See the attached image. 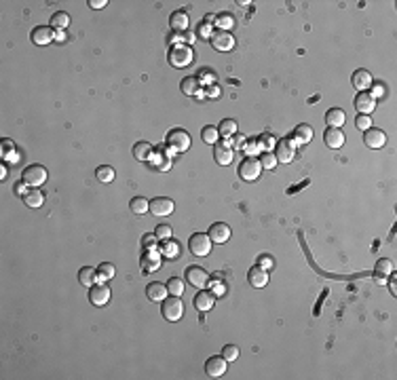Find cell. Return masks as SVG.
<instances>
[{"instance_id": "cell-4", "label": "cell", "mask_w": 397, "mask_h": 380, "mask_svg": "<svg viewBox=\"0 0 397 380\" xmlns=\"http://www.w3.org/2000/svg\"><path fill=\"white\" fill-rule=\"evenodd\" d=\"M169 64L178 70H182L192 64V49L186 44H173L169 51Z\"/></svg>"}, {"instance_id": "cell-22", "label": "cell", "mask_w": 397, "mask_h": 380, "mask_svg": "<svg viewBox=\"0 0 397 380\" xmlns=\"http://www.w3.org/2000/svg\"><path fill=\"white\" fill-rule=\"evenodd\" d=\"M195 308L197 311H201V313H207V311H211L213 308V302H215V296L211 294V292H199L197 296H195Z\"/></svg>"}, {"instance_id": "cell-8", "label": "cell", "mask_w": 397, "mask_h": 380, "mask_svg": "<svg viewBox=\"0 0 397 380\" xmlns=\"http://www.w3.org/2000/svg\"><path fill=\"white\" fill-rule=\"evenodd\" d=\"M89 302L93 306H106L110 302V288L104 283H95L93 288H89Z\"/></svg>"}, {"instance_id": "cell-52", "label": "cell", "mask_w": 397, "mask_h": 380, "mask_svg": "<svg viewBox=\"0 0 397 380\" xmlns=\"http://www.w3.org/2000/svg\"><path fill=\"white\" fill-rule=\"evenodd\" d=\"M15 190H17V195H21V197H26L30 188H28V184H26V182H19V184L15 186Z\"/></svg>"}, {"instance_id": "cell-55", "label": "cell", "mask_w": 397, "mask_h": 380, "mask_svg": "<svg viewBox=\"0 0 397 380\" xmlns=\"http://www.w3.org/2000/svg\"><path fill=\"white\" fill-rule=\"evenodd\" d=\"M231 139H233V144H235L237 148H243V146H245V137H243V135H233Z\"/></svg>"}, {"instance_id": "cell-14", "label": "cell", "mask_w": 397, "mask_h": 380, "mask_svg": "<svg viewBox=\"0 0 397 380\" xmlns=\"http://www.w3.org/2000/svg\"><path fill=\"white\" fill-rule=\"evenodd\" d=\"M364 141H366V146H368V148L378 150V148H382L384 144H387V135H384L382 129L370 127L368 131H366V135H364Z\"/></svg>"}, {"instance_id": "cell-44", "label": "cell", "mask_w": 397, "mask_h": 380, "mask_svg": "<svg viewBox=\"0 0 397 380\" xmlns=\"http://www.w3.org/2000/svg\"><path fill=\"white\" fill-rule=\"evenodd\" d=\"M159 264H161V258H154V256H152V260H148V254L142 258V270H144V272H146V270H148V272H150V270H156V268H159Z\"/></svg>"}, {"instance_id": "cell-57", "label": "cell", "mask_w": 397, "mask_h": 380, "mask_svg": "<svg viewBox=\"0 0 397 380\" xmlns=\"http://www.w3.org/2000/svg\"><path fill=\"white\" fill-rule=\"evenodd\" d=\"M171 40H173V42H178V44H182V42H180V40H186V36H184V34H180V32H175Z\"/></svg>"}, {"instance_id": "cell-13", "label": "cell", "mask_w": 397, "mask_h": 380, "mask_svg": "<svg viewBox=\"0 0 397 380\" xmlns=\"http://www.w3.org/2000/svg\"><path fill=\"white\" fill-rule=\"evenodd\" d=\"M186 279H188L190 285H195L197 290H203V288H205V285L209 283L207 270L201 268V266H190V268L186 270Z\"/></svg>"}, {"instance_id": "cell-51", "label": "cell", "mask_w": 397, "mask_h": 380, "mask_svg": "<svg viewBox=\"0 0 397 380\" xmlns=\"http://www.w3.org/2000/svg\"><path fill=\"white\" fill-rule=\"evenodd\" d=\"M199 34H201V36H207V38H211V26H207V23H203V26L199 28Z\"/></svg>"}, {"instance_id": "cell-42", "label": "cell", "mask_w": 397, "mask_h": 380, "mask_svg": "<svg viewBox=\"0 0 397 380\" xmlns=\"http://www.w3.org/2000/svg\"><path fill=\"white\" fill-rule=\"evenodd\" d=\"M178 254H180L178 243H173L171 239H167V241H165V245H163V256H165L167 260H175V258H178Z\"/></svg>"}, {"instance_id": "cell-36", "label": "cell", "mask_w": 397, "mask_h": 380, "mask_svg": "<svg viewBox=\"0 0 397 380\" xmlns=\"http://www.w3.org/2000/svg\"><path fill=\"white\" fill-rule=\"evenodd\" d=\"M201 137H203V141L205 144H218V137H220V131L215 127H211V125H207V127H203V131H201Z\"/></svg>"}, {"instance_id": "cell-11", "label": "cell", "mask_w": 397, "mask_h": 380, "mask_svg": "<svg viewBox=\"0 0 397 380\" xmlns=\"http://www.w3.org/2000/svg\"><path fill=\"white\" fill-rule=\"evenodd\" d=\"M226 359L222 357V355H213V357H209L205 361V374L209 378H220L226 374Z\"/></svg>"}, {"instance_id": "cell-9", "label": "cell", "mask_w": 397, "mask_h": 380, "mask_svg": "<svg viewBox=\"0 0 397 380\" xmlns=\"http://www.w3.org/2000/svg\"><path fill=\"white\" fill-rule=\"evenodd\" d=\"M175 205L171 199H165V197H156L150 201V213L156 218H163V216H169V213H173Z\"/></svg>"}, {"instance_id": "cell-30", "label": "cell", "mask_w": 397, "mask_h": 380, "mask_svg": "<svg viewBox=\"0 0 397 380\" xmlns=\"http://www.w3.org/2000/svg\"><path fill=\"white\" fill-rule=\"evenodd\" d=\"M0 154H3V159L9 161V163H17L19 161V154L15 150V144L11 139H3V146H0Z\"/></svg>"}, {"instance_id": "cell-29", "label": "cell", "mask_w": 397, "mask_h": 380, "mask_svg": "<svg viewBox=\"0 0 397 380\" xmlns=\"http://www.w3.org/2000/svg\"><path fill=\"white\" fill-rule=\"evenodd\" d=\"M180 89H182V93L186 95H201V82L197 76H186L182 78V82H180Z\"/></svg>"}, {"instance_id": "cell-21", "label": "cell", "mask_w": 397, "mask_h": 380, "mask_svg": "<svg viewBox=\"0 0 397 380\" xmlns=\"http://www.w3.org/2000/svg\"><path fill=\"white\" fill-rule=\"evenodd\" d=\"M393 272V262L387 258H380L376 262V268H374V281L376 283H384L389 279V275Z\"/></svg>"}, {"instance_id": "cell-1", "label": "cell", "mask_w": 397, "mask_h": 380, "mask_svg": "<svg viewBox=\"0 0 397 380\" xmlns=\"http://www.w3.org/2000/svg\"><path fill=\"white\" fill-rule=\"evenodd\" d=\"M163 317L167 319V321H180L184 315V304H182V298L180 296H167V298L163 300V308H161Z\"/></svg>"}, {"instance_id": "cell-3", "label": "cell", "mask_w": 397, "mask_h": 380, "mask_svg": "<svg viewBox=\"0 0 397 380\" xmlns=\"http://www.w3.org/2000/svg\"><path fill=\"white\" fill-rule=\"evenodd\" d=\"M211 239H209V234H203V232H195L190 236V241H188V249H190V254L192 256H197V258H205V256H209V252H211Z\"/></svg>"}, {"instance_id": "cell-6", "label": "cell", "mask_w": 397, "mask_h": 380, "mask_svg": "<svg viewBox=\"0 0 397 380\" xmlns=\"http://www.w3.org/2000/svg\"><path fill=\"white\" fill-rule=\"evenodd\" d=\"M260 173H262V167H260V161L258 159L247 157L241 165H239V175H241V180H245V182L258 180Z\"/></svg>"}, {"instance_id": "cell-53", "label": "cell", "mask_w": 397, "mask_h": 380, "mask_svg": "<svg viewBox=\"0 0 397 380\" xmlns=\"http://www.w3.org/2000/svg\"><path fill=\"white\" fill-rule=\"evenodd\" d=\"M108 5V0H89V7L91 9H104Z\"/></svg>"}, {"instance_id": "cell-38", "label": "cell", "mask_w": 397, "mask_h": 380, "mask_svg": "<svg viewBox=\"0 0 397 380\" xmlns=\"http://www.w3.org/2000/svg\"><path fill=\"white\" fill-rule=\"evenodd\" d=\"M95 175H98V180L104 182V184H110L114 182V167H108V165H102V167H98V171H95Z\"/></svg>"}, {"instance_id": "cell-41", "label": "cell", "mask_w": 397, "mask_h": 380, "mask_svg": "<svg viewBox=\"0 0 397 380\" xmlns=\"http://www.w3.org/2000/svg\"><path fill=\"white\" fill-rule=\"evenodd\" d=\"M258 161H260V167H262V169H275L277 163H279L275 154H271V152H262Z\"/></svg>"}, {"instance_id": "cell-23", "label": "cell", "mask_w": 397, "mask_h": 380, "mask_svg": "<svg viewBox=\"0 0 397 380\" xmlns=\"http://www.w3.org/2000/svg\"><path fill=\"white\" fill-rule=\"evenodd\" d=\"M247 281H249L251 288H264V285L269 283V270H264V268H260V266L249 268Z\"/></svg>"}, {"instance_id": "cell-25", "label": "cell", "mask_w": 397, "mask_h": 380, "mask_svg": "<svg viewBox=\"0 0 397 380\" xmlns=\"http://www.w3.org/2000/svg\"><path fill=\"white\" fill-rule=\"evenodd\" d=\"M169 26H171L173 32L184 34L188 30V15L184 13V11H175V13H171V17H169Z\"/></svg>"}, {"instance_id": "cell-37", "label": "cell", "mask_w": 397, "mask_h": 380, "mask_svg": "<svg viewBox=\"0 0 397 380\" xmlns=\"http://www.w3.org/2000/svg\"><path fill=\"white\" fill-rule=\"evenodd\" d=\"M51 26L57 30H66L70 26V15L64 13V11H57V13L51 17Z\"/></svg>"}, {"instance_id": "cell-58", "label": "cell", "mask_w": 397, "mask_h": 380, "mask_svg": "<svg viewBox=\"0 0 397 380\" xmlns=\"http://www.w3.org/2000/svg\"><path fill=\"white\" fill-rule=\"evenodd\" d=\"M211 91H209V95H215V98H218V95H220V87L218 85H215V87H209Z\"/></svg>"}, {"instance_id": "cell-18", "label": "cell", "mask_w": 397, "mask_h": 380, "mask_svg": "<svg viewBox=\"0 0 397 380\" xmlns=\"http://www.w3.org/2000/svg\"><path fill=\"white\" fill-rule=\"evenodd\" d=\"M323 141H326L328 148L338 150V148L344 146V133L340 131V129H336V127H328L326 133H323Z\"/></svg>"}, {"instance_id": "cell-16", "label": "cell", "mask_w": 397, "mask_h": 380, "mask_svg": "<svg viewBox=\"0 0 397 380\" xmlns=\"http://www.w3.org/2000/svg\"><path fill=\"white\" fill-rule=\"evenodd\" d=\"M53 40H55V32H53V28H49V26H38V28L32 30V42H34V44L45 46V44H49V42H53Z\"/></svg>"}, {"instance_id": "cell-35", "label": "cell", "mask_w": 397, "mask_h": 380, "mask_svg": "<svg viewBox=\"0 0 397 380\" xmlns=\"http://www.w3.org/2000/svg\"><path fill=\"white\" fill-rule=\"evenodd\" d=\"M218 131H220V135H222V137H228V139H231L233 135H237V123L233 121V118H226V121H222V123H220Z\"/></svg>"}, {"instance_id": "cell-24", "label": "cell", "mask_w": 397, "mask_h": 380, "mask_svg": "<svg viewBox=\"0 0 397 380\" xmlns=\"http://www.w3.org/2000/svg\"><path fill=\"white\" fill-rule=\"evenodd\" d=\"M167 285H163V283H159V281H154V283H148V288H146V296H148V300H152V302H163L165 298H167Z\"/></svg>"}, {"instance_id": "cell-39", "label": "cell", "mask_w": 397, "mask_h": 380, "mask_svg": "<svg viewBox=\"0 0 397 380\" xmlns=\"http://www.w3.org/2000/svg\"><path fill=\"white\" fill-rule=\"evenodd\" d=\"M167 292H169V296H182L184 294V281L180 277H171L169 281H167Z\"/></svg>"}, {"instance_id": "cell-32", "label": "cell", "mask_w": 397, "mask_h": 380, "mask_svg": "<svg viewBox=\"0 0 397 380\" xmlns=\"http://www.w3.org/2000/svg\"><path fill=\"white\" fill-rule=\"evenodd\" d=\"M129 207H131V211H134V213H138V216H144V213L150 211V201L144 199V197H134V199H131V203H129Z\"/></svg>"}, {"instance_id": "cell-15", "label": "cell", "mask_w": 397, "mask_h": 380, "mask_svg": "<svg viewBox=\"0 0 397 380\" xmlns=\"http://www.w3.org/2000/svg\"><path fill=\"white\" fill-rule=\"evenodd\" d=\"M207 234H209L211 243H226L228 239H231V226L224 224V222H215V224H211V226H209Z\"/></svg>"}, {"instance_id": "cell-5", "label": "cell", "mask_w": 397, "mask_h": 380, "mask_svg": "<svg viewBox=\"0 0 397 380\" xmlns=\"http://www.w3.org/2000/svg\"><path fill=\"white\" fill-rule=\"evenodd\" d=\"M23 182H26L30 188H38L47 182V169L42 165H30V167L23 169Z\"/></svg>"}, {"instance_id": "cell-10", "label": "cell", "mask_w": 397, "mask_h": 380, "mask_svg": "<svg viewBox=\"0 0 397 380\" xmlns=\"http://www.w3.org/2000/svg\"><path fill=\"white\" fill-rule=\"evenodd\" d=\"M213 157H215V163L226 167V165H231L233 159H235V148L228 144V141H218V144H215V150H213Z\"/></svg>"}, {"instance_id": "cell-33", "label": "cell", "mask_w": 397, "mask_h": 380, "mask_svg": "<svg viewBox=\"0 0 397 380\" xmlns=\"http://www.w3.org/2000/svg\"><path fill=\"white\" fill-rule=\"evenodd\" d=\"M294 139H296V144H308L313 139V129L308 125H298L294 129Z\"/></svg>"}, {"instance_id": "cell-28", "label": "cell", "mask_w": 397, "mask_h": 380, "mask_svg": "<svg viewBox=\"0 0 397 380\" xmlns=\"http://www.w3.org/2000/svg\"><path fill=\"white\" fill-rule=\"evenodd\" d=\"M78 281H80V285H85V288H93V285L98 283V268H91V266L80 268Z\"/></svg>"}, {"instance_id": "cell-45", "label": "cell", "mask_w": 397, "mask_h": 380, "mask_svg": "<svg viewBox=\"0 0 397 380\" xmlns=\"http://www.w3.org/2000/svg\"><path fill=\"white\" fill-rule=\"evenodd\" d=\"M154 234H156V239H159V241L171 239V226H169V224H159L156 230H154Z\"/></svg>"}, {"instance_id": "cell-12", "label": "cell", "mask_w": 397, "mask_h": 380, "mask_svg": "<svg viewBox=\"0 0 397 380\" xmlns=\"http://www.w3.org/2000/svg\"><path fill=\"white\" fill-rule=\"evenodd\" d=\"M169 154L171 152H165V146H159L154 152H152V157H150V165H152V169H156V171H167L171 167V159H169Z\"/></svg>"}, {"instance_id": "cell-43", "label": "cell", "mask_w": 397, "mask_h": 380, "mask_svg": "<svg viewBox=\"0 0 397 380\" xmlns=\"http://www.w3.org/2000/svg\"><path fill=\"white\" fill-rule=\"evenodd\" d=\"M256 144H258V150L269 152V150L275 146V137H273L271 133H264V135H260V137L256 139Z\"/></svg>"}, {"instance_id": "cell-17", "label": "cell", "mask_w": 397, "mask_h": 380, "mask_svg": "<svg viewBox=\"0 0 397 380\" xmlns=\"http://www.w3.org/2000/svg\"><path fill=\"white\" fill-rule=\"evenodd\" d=\"M355 108L359 114H370L372 110L376 108V100L372 98L368 91H359L357 98H355Z\"/></svg>"}, {"instance_id": "cell-50", "label": "cell", "mask_w": 397, "mask_h": 380, "mask_svg": "<svg viewBox=\"0 0 397 380\" xmlns=\"http://www.w3.org/2000/svg\"><path fill=\"white\" fill-rule=\"evenodd\" d=\"M370 95H372V98H382V95H384V87L380 85V82H376V85H372V91H368Z\"/></svg>"}, {"instance_id": "cell-49", "label": "cell", "mask_w": 397, "mask_h": 380, "mask_svg": "<svg viewBox=\"0 0 397 380\" xmlns=\"http://www.w3.org/2000/svg\"><path fill=\"white\" fill-rule=\"evenodd\" d=\"M258 266L264 268V270L273 268V258H271V256H260V258H258Z\"/></svg>"}, {"instance_id": "cell-7", "label": "cell", "mask_w": 397, "mask_h": 380, "mask_svg": "<svg viewBox=\"0 0 397 380\" xmlns=\"http://www.w3.org/2000/svg\"><path fill=\"white\" fill-rule=\"evenodd\" d=\"M209 42H211V46H213L215 51H222V53L233 51V46H235V38H233V34H231V32H222V30L213 32V34H211V38H209Z\"/></svg>"}, {"instance_id": "cell-26", "label": "cell", "mask_w": 397, "mask_h": 380, "mask_svg": "<svg viewBox=\"0 0 397 380\" xmlns=\"http://www.w3.org/2000/svg\"><path fill=\"white\" fill-rule=\"evenodd\" d=\"M23 203H26L30 209H38V207H42V203H45L42 190H38V188H30L28 195L23 197Z\"/></svg>"}, {"instance_id": "cell-34", "label": "cell", "mask_w": 397, "mask_h": 380, "mask_svg": "<svg viewBox=\"0 0 397 380\" xmlns=\"http://www.w3.org/2000/svg\"><path fill=\"white\" fill-rule=\"evenodd\" d=\"M114 275H116L114 264H110V262H102V264L98 266V283H102V281H106V279H112Z\"/></svg>"}, {"instance_id": "cell-20", "label": "cell", "mask_w": 397, "mask_h": 380, "mask_svg": "<svg viewBox=\"0 0 397 380\" xmlns=\"http://www.w3.org/2000/svg\"><path fill=\"white\" fill-rule=\"evenodd\" d=\"M351 82H353V87L359 89V91H368L372 85H374V80H372V74L368 72V70H364V68L357 70V72H353Z\"/></svg>"}, {"instance_id": "cell-54", "label": "cell", "mask_w": 397, "mask_h": 380, "mask_svg": "<svg viewBox=\"0 0 397 380\" xmlns=\"http://www.w3.org/2000/svg\"><path fill=\"white\" fill-rule=\"evenodd\" d=\"M66 40H68L66 30H57V32H55V42H66Z\"/></svg>"}, {"instance_id": "cell-2", "label": "cell", "mask_w": 397, "mask_h": 380, "mask_svg": "<svg viewBox=\"0 0 397 380\" xmlns=\"http://www.w3.org/2000/svg\"><path fill=\"white\" fill-rule=\"evenodd\" d=\"M167 148H169L171 154L186 152L190 148V135L184 129H173V131H169V135H167Z\"/></svg>"}, {"instance_id": "cell-46", "label": "cell", "mask_w": 397, "mask_h": 380, "mask_svg": "<svg viewBox=\"0 0 397 380\" xmlns=\"http://www.w3.org/2000/svg\"><path fill=\"white\" fill-rule=\"evenodd\" d=\"M222 357H224L226 361H235V359H239V349L235 347V344H226V347L222 349Z\"/></svg>"}, {"instance_id": "cell-59", "label": "cell", "mask_w": 397, "mask_h": 380, "mask_svg": "<svg viewBox=\"0 0 397 380\" xmlns=\"http://www.w3.org/2000/svg\"><path fill=\"white\" fill-rule=\"evenodd\" d=\"M0 177H3V180L7 177V167H5V165H3V167H0Z\"/></svg>"}, {"instance_id": "cell-27", "label": "cell", "mask_w": 397, "mask_h": 380, "mask_svg": "<svg viewBox=\"0 0 397 380\" xmlns=\"http://www.w3.org/2000/svg\"><path fill=\"white\" fill-rule=\"evenodd\" d=\"M344 121H346V114H344V110H340V108H330V110L326 112V123H328V127L340 129V127L344 125Z\"/></svg>"}, {"instance_id": "cell-47", "label": "cell", "mask_w": 397, "mask_h": 380, "mask_svg": "<svg viewBox=\"0 0 397 380\" xmlns=\"http://www.w3.org/2000/svg\"><path fill=\"white\" fill-rule=\"evenodd\" d=\"M355 125H357L359 131H368V129L372 127V118H370V114H359V116L355 118Z\"/></svg>"}, {"instance_id": "cell-31", "label": "cell", "mask_w": 397, "mask_h": 380, "mask_svg": "<svg viewBox=\"0 0 397 380\" xmlns=\"http://www.w3.org/2000/svg\"><path fill=\"white\" fill-rule=\"evenodd\" d=\"M152 146L148 144V141H138V144L134 146V157L138 159V161H150V157H152Z\"/></svg>"}, {"instance_id": "cell-40", "label": "cell", "mask_w": 397, "mask_h": 380, "mask_svg": "<svg viewBox=\"0 0 397 380\" xmlns=\"http://www.w3.org/2000/svg\"><path fill=\"white\" fill-rule=\"evenodd\" d=\"M215 26H218L222 32H228V28H233L235 26V17L233 15H228V13H220L218 17H215Z\"/></svg>"}, {"instance_id": "cell-19", "label": "cell", "mask_w": 397, "mask_h": 380, "mask_svg": "<svg viewBox=\"0 0 397 380\" xmlns=\"http://www.w3.org/2000/svg\"><path fill=\"white\" fill-rule=\"evenodd\" d=\"M275 157H277V161H279V163H292L294 157H296L294 144H292V141H287V139L277 141V152H275Z\"/></svg>"}, {"instance_id": "cell-56", "label": "cell", "mask_w": 397, "mask_h": 380, "mask_svg": "<svg viewBox=\"0 0 397 380\" xmlns=\"http://www.w3.org/2000/svg\"><path fill=\"white\" fill-rule=\"evenodd\" d=\"M389 279H391V281H389V288H391V294L395 296V294H397V288H395V275H393V272H391V275H389Z\"/></svg>"}, {"instance_id": "cell-48", "label": "cell", "mask_w": 397, "mask_h": 380, "mask_svg": "<svg viewBox=\"0 0 397 380\" xmlns=\"http://www.w3.org/2000/svg\"><path fill=\"white\" fill-rule=\"evenodd\" d=\"M154 241H159V239H156V234H144V236H142V245H144V249H152V247H154Z\"/></svg>"}]
</instances>
